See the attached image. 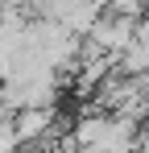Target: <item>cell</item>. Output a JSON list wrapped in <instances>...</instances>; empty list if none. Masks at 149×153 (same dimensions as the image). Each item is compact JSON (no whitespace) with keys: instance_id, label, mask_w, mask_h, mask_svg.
Masks as SVG:
<instances>
[{"instance_id":"obj_3","label":"cell","mask_w":149,"mask_h":153,"mask_svg":"<svg viewBox=\"0 0 149 153\" xmlns=\"http://www.w3.org/2000/svg\"><path fill=\"white\" fill-rule=\"evenodd\" d=\"M54 103L50 108H21L17 116H13V128H17V141L21 145H42L50 141V132H54Z\"/></svg>"},{"instance_id":"obj_6","label":"cell","mask_w":149,"mask_h":153,"mask_svg":"<svg viewBox=\"0 0 149 153\" xmlns=\"http://www.w3.org/2000/svg\"><path fill=\"white\" fill-rule=\"evenodd\" d=\"M133 153H149V137H141V141H137V149Z\"/></svg>"},{"instance_id":"obj_2","label":"cell","mask_w":149,"mask_h":153,"mask_svg":"<svg viewBox=\"0 0 149 153\" xmlns=\"http://www.w3.org/2000/svg\"><path fill=\"white\" fill-rule=\"evenodd\" d=\"M133 37H137V21H133V17H120V13H99V21L91 25V33H87L91 50L112 54V58L120 50H128Z\"/></svg>"},{"instance_id":"obj_7","label":"cell","mask_w":149,"mask_h":153,"mask_svg":"<svg viewBox=\"0 0 149 153\" xmlns=\"http://www.w3.org/2000/svg\"><path fill=\"white\" fill-rule=\"evenodd\" d=\"M0 8H4V4H0Z\"/></svg>"},{"instance_id":"obj_5","label":"cell","mask_w":149,"mask_h":153,"mask_svg":"<svg viewBox=\"0 0 149 153\" xmlns=\"http://www.w3.org/2000/svg\"><path fill=\"white\" fill-rule=\"evenodd\" d=\"M137 42H141V46H149V13L137 21Z\"/></svg>"},{"instance_id":"obj_4","label":"cell","mask_w":149,"mask_h":153,"mask_svg":"<svg viewBox=\"0 0 149 153\" xmlns=\"http://www.w3.org/2000/svg\"><path fill=\"white\" fill-rule=\"evenodd\" d=\"M21 141H17V128H13V116H0V153H17Z\"/></svg>"},{"instance_id":"obj_8","label":"cell","mask_w":149,"mask_h":153,"mask_svg":"<svg viewBox=\"0 0 149 153\" xmlns=\"http://www.w3.org/2000/svg\"><path fill=\"white\" fill-rule=\"evenodd\" d=\"M4 4H8V0H4Z\"/></svg>"},{"instance_id":"obj_1","label":"cell","mask_w":149,"mask_h":153,"mask_svg":"<svg viewBox=\"0 0 149 153\" xmlns=\"http://www.w3.org/2000/svg\"><path fill=\"white\" fill-rule=\"evenodd\" d=\"M33 8H37L42 21H58L74 37H87L91 25L99 21V13H104L99 0H33Z\"/></svg>"}]
</instances>
